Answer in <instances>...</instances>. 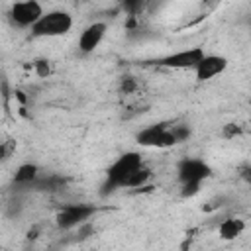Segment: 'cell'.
<instances>
[{"instance_id": "cell-1", "label": "cell", "mask_w": 251, "mask_h": 251, "mask_svg": "<svg viewBox=\"0 0 251 251\" xmlns=\"http://www.w3.org/2000/svg\"><path fill=\"white\" fill-rule=\"evenodd\" d=\"M143 165V157L139 151H126L124 155H120L106 171V180L102 184V194H108V192H114L118 188H124L126 186V180L129 178V175L139 167Z\"/></svg>"}, {"instance_id": "cell-2", "label": "cell", "mask_w": 251, "mask_h": 251, "mask_svg": "<svg viewBox=\"0 0 251 251\" xmlns=\"http://www.w3.org/2000/svg\"><path fill=\"white\" fill-rule=\"evenodd\" d=\"M73 16L65 10H49L31 25L35 37H61L73 29Z\"/></svg>"}, {"instance_id": "cell-3", "label": "cell", "mask_w": 251, "mask_h": 251, "mask_svg": "<svg viewBox=\"0 0 251 251\" xmlns=\"http://www.w3.org/2000/svg\"><path fill=\"white\" fill-rule=\"evenodd\" d=\"M43 6L37 0H16L10 6L8 18L16 27H31L41 16H43Z\"/></svg>"}, {"instance_id": "cell-4", "label": "cell", "mask_w": 251, "mask_h": 251, "mask_svg": "<svg viewBox=\"0 0 251 251\" xmlns=\"http://www.w3.org/2000/svg\"><path fill=\"white\" fill-rule=\"evenodd\" d=\"M135 141L141 147H173V145H176V137L169 124H153V126L143 127L135 135Z\"/></svg>"}, {"instance_id": "cell-5", "label": "cell", "mask_w": 251, "mask_h": 251, "mask_svg": "<svg viewBox=\"0 0 251 251\" xmlns=\"http://www.w3.org/2000/svg\"><path fill=\"white\" fill-rule=\"evenodd\" d=\"M94 212H96V208L90 204H67L57 212L55 222L61 229H73V227H78L80 224L88 222L90 216H94Z\"/></svg>"}, {"instance_id": "cell-6", "label": "cell", "mask_w": 251, "mask_h": 251, "mask_svg": "<svg viewBox=\"0 0 251 251\" xmlns=\"http://www.w3.org/2000/svg\"><path fill=\"white\" fill-rule=\"evenodd\" d=\"M202 55H204V49L196 45V47H186V49L169 53V55L157 59L155 63L165 69H194L196 63L202 59Z\"/></svg>"}, {"instance_id": "cell-7", "label": "cell", "mask_w": 251, "mask_h": 251, "mask_svg": "<svg viewBox=\"0 0 251 251\" xmlns=\"http://www.w3.org/2000/svg\"><path fill=\"white\" fill-rule=\"evenodd\" d=\"M176 175L180 182H204L212 175V169L204 159L186 157L176 165Z\"/></svg>"}, {"instance_id": "cell-8", "label": "cell", "mask_w": 251, "mask_h": 251, "mask_svg": "<svg viewBox=\"0 0 251 251\" xmlns=\"http://www.w3.org/2000/svg\"><path fill=\"white\" fill-rule=\"evenodd\" d=\"M227 65H229V61H227L224 55L204 53V55H202V59L196 63V67H194L192 71H194L196 80L206 82V80H212V78L220 76V75L227 69Z\"/></svg>"}, {"instance_id": "cell-9", "label": "cell", "mask_w": 251, "mask_h": 251, "mask_svg": "<svg viewBox=\"0 0 251 251\" xmlns=\"http://www.w3.org/2000/svg\"><path fill=\"white\" fill-rule=\"evenodd\" d=\"M106 31H108V24L106 22H92V24H88L80 31V35H78V49H80V53H94L100 47V43L104 41Z\"/></svg>"}, {"instance_id": "cell-10", "label": "cell", "mask_w": 251, "mask_h": 251, "mask_svg": "<svg viewBox=\"0 0 251 251\" xmlns=\"http://www.w3.org/2000/svg\"><path fill=\"white\" fill-rule=\"evenodd\" d=\"M245 229V222L241 218H226L220 222L218 226V233L222 239L226 241H231V239H237Z\"/></svg>"}, {"instance_id": "cell-11", "label": "cell", "mask_w": 251, "mask_h": 251, "mask_svg": "<svg viewBox=\"0 0 251 251\" xmlns=\"http://www.w3.org/2000/svg\"><path fill=\"white\" fill-rule=\"evenodd\" d=\"M37 176H39V167L35 163H22L14 173V182L20 186H27L33 184Z\"/></svg>"}, {"instance_id": "cell-12", "label": "cell", "mask_w": 251, "mask_h": 251, "mask_svg": "<svg viewBox=\"0 0 251 251\" xmlns=\"http://www.w3.org/2000/svg\"><path fill=\"white\" fill-rule=\"evenodd\" d=\"M151 176H153V171L143 163V165H139V167L129 175V178L126 180V186H124V188H141V186H145V184L149 182Z\"/></svg>"}, {"instance_id": "cell-13", "label": "cell", "mask_w": 251, "mask_h": 251, "mask_svg": "<svg viewBox=\"0 0 251 251\" xmlns=\"http://www.w3.org/2000/svg\"><path fill=\"white\" fill-rule=\"evenodd\" d=\"M147 2H149V0H122V8H124V12H126L127 16L135 18V16L141 14V10L147 6Z\"/></svg>"}, {"instance_id": "cell-14", "label": "cell", "mask_w": 251, "mask_h": 251, "mask_svg": "<svg viewBox=\"0 0 251 251\" xmlns=\"http://www.w3.org/2000/svg\"><path fill=\"white\" fill-rule=\"evenodd\" d=\"M137 90H139L137 78H133V76H124V78H120V92H122V94L129 96V94H135Z\"/></svg>"}, {"instance_id": "cell-15", "label": "cell", "mask_w": 251, "mask_h": 251, "mask_svg": "<svg viewBox=\"0 0 251 251\" xmlns=\"http://www.w3.org/2000/svg\"><path fill=\"white\" fill-rule=\"evenodd\" d=\"M33 71H35L37 76L47 78V76L51 75V71H53V65H51L49 59H37V61L33 63Z\"/></svg>"}, {"instance_id": "cell-16", "label": "cell", "mask_w": 251, "mask_h": 251, "mask_svg": "<svg viewBox=\"0 0 251 251\" xmlns=\"http://www.w3.org/2000/svg\"><path fill=\"white\" fill-rule=\"evenodd\" d=\"M14 151H16V141H12V139L0 141V163L8 161L14 155Z\"/></svg>"}, {"instance_id": "cell-17", "label": "cell", "mask_w": 251, "mask_h": 251, "mask_svg": "<svg viewBox=\"0 0 251 251\" xmlns=\"http://www.w3.org/2000/svg\"><path fill=\"white\" fill-rule=\"evenodd\" d=\"M180 184H182L180 194H182L184 198H190V196H194V194L200 192V184H202V182H180Z\"/></svg>"}, {"instance_id": "cell-18", "label": "cell", "mask_w": 251, "mask_h": 251, "mask_svg": "<svg viewBox=\"0 0 251 251\" xmlns=\"http://www.w3.org/2000/svg\"><path fill=\"white\" fill-rule=\"evenodd\" d=\"M239 133H241V127H239L237 124H227V126H224V137L231 139V137H235V135H239Z\"/></svg>"}]
</instances>
